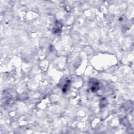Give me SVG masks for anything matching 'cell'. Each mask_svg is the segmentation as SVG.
<instances>
[{
	"label": "cell",
	"instance_id": "1",
	"mask_svg": "<svg viewBox=\"0 0 134 134\" xmlns=\"http://www.w3.org/2000/svg\"><path fill=\"white\" fill-rule=\"evenodd\" d=\"M90 88L93 92L97 91L99 88V84L96 80H91L90 82Z\"/></svg>",
	"mask_w": 134,
	"mask_h": 134
}]
</instances>
